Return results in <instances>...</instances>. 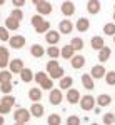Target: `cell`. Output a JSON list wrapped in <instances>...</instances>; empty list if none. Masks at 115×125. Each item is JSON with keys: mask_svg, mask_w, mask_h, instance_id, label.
<instances>
[{"mask_svg": "<svg viewBox=\"0 0 115 125\" xmlns=\"http://www.w3.org/2000/svg\"><path fill=\"white\" fill-rule=\"evenodd\" d=\"M65 98H67L68 104L75 105V104H80V98H82V95H80V92H78L77 88H70V90H67V95H65Z\"/></svg>", "mask_w": 115, "mask_h": 125, "instance_id": "9c48e42d", "label": "cell"}, {"mask_svg": "<svg viewBox=\"0 0 115 125\" xmlns=\"http://www.w3.org/2000/svg\"><path fill=\"white\" fill-rule=\"evenodd\" d=\"M10 110H12V107L9 105H3V104H0V115H7V114H10Z\"/></svg>", "mask_w": 115, "mask_h": 125, "instance_id": "ee69618b", "label": "cell"}, {"mask_svg": "<svg viewBox=\"0 0 115 125\" xmlns=\"http://www.w3.org/2000/svg\"><path fill=\"white\" fill-rule=\"evenodd\" d=\"M47 53V50L42 47V45H38V43H33L32 47H30V55L35 58H42L43 55Z\"/></svg>", "mask_w": 115, "mask_h": 125, "instance_id": "5bb4252c", "label": "cell"}, {"mask_svg": "<svg viewBox=\"0 0 115 125\" xmlns=\"http://www.w3.org/2000/svg\"><path fill=\"white\" fill-rule=\"evenodd\" d=\"M12 90H13V83H12V82L0 85V92H2L3 95H12Z\"/></svg>", "mask_w": 115, "mask_h": 125, "instance_id": "d6a6232c", "label": "cell"}, {"mask_svg": "<svg viewBox=\"0 0 115 125\" xmlns=\"http://www.w3.org/2000/svg\"><path fill=\"white\" fill-rule=\"evenodd\" d=\"M13 125H22V124H13Z\"/></svg>", "mask_w": 115, "mask_h": 125, "instance_id": "f5cc1de1", "label": "cell"}, {"mask_svg": "<svg viewBox=\"0 0 115 125\" xmlns=\"http://www.w3.org/2000/svg\"><path fill=\"white\" fill-rule=\"evenodd\" d=\"M12 3H13V7H15V9H20V7H23V5H25V0H13Z\"/></svg>", "mask_w": 115, "mask_h": 125, "instance_id": "7dc6e473", "label": "cell"}, {"mask_svg": "<svg viewBox=\"0 0 115 125\" xmlns=\"http://www.w3.org/2000/svg\"><path fill=\"white\" fill-rule=\"evenodd\" d=\"M20 80L23 82V83H29V82H32L33 80V72L30 70V68H23L22 72H20Z\"/></svg>", "mask_w": 115, "mask_h": 125, "instance_id": "603a6c76", "label": "cell"}, {"mask_svg": "<svg viewBox=\"0 0 115 125\" xmlns=\"http://www.w3.org/2000/svg\"><path fill=\"white\" fill-rule=\"evenodd\" d=\"M107 75V70L105 67L102 65V63H98V65H94L92 70H90V77L94 78V80H100V78H105Z\"/></svg>", "mask_w": 115, "mask_h": 125, "instance_id": "277c9868", "label": "cell"}, {"mask_svg": "<svg viewBox=\"0 0 115 125\" xmlns=\"http://www.w3.org/2000/svg\"><path fill=\"white\" fill-rule=\"evenodd\" d=\"M60 55H62V58H65V60H72V58L75 57V50L68 43V45H63V47L60 48Z\"/></svg>", "mask_w": 115, "mask_h": 125, "instance_id": "9a60e30c", "label": "cell"}, {"mask_svg": "<svg viewBox=\"0 0 115 125\" xmlns=\"http://www.w3.org/2000/svg\"><path fill=\"white\" fill-rule=\"evenodd\" d=\"M70 65L73 70H80V68L85 65V57L84 55H75V57L70 60Z\"/></svg>", "mask_w": 115, "mask_h": 125, "instance_id": "d6986e66", "label": "cell"}, {"mask_svg": "<svg viewBox=\"0 0 115 125\" xmlns=\"http://www.w3.org/2000/svg\"><path fill=\"white\" fill-rule=\"evenodd\" d=\"M3 3H5V2H3V0H0V5H3Z\"/></svg>", "mask_w": 115, "mask_h": 125, "instance_id": "681fc988", "label": "cell"}, {"mask_svg": "<svg viewBox=\"0 0 115 125\" xmlns=\"http://www.w3.org/2000/svg\"><path fill=\"white\" fill-rule=\"evenodd\" d=\"M5 29L9 30H12V32H13V30H19L20 29V22L19 20H15V19H12V17H7V19H5Z\"/></svg>", "mask_w": 115, "mask_h": 125, "instance_id": "7402d4cb", "label": "cell"}, {"mask_svg": "<svg viewBox=\"0 0 115 125\" xmlns=\"http://www.w3.org/2000/svg\"><path fill=\"white\" fill-rule=\"evenodd\" d=\"M45 78H48V73H47V72H37V73L33 75V80L37 82L38 85H40V83H42Z\"/></svg>", "mask_w": 115, "mask_h": 125, "instance_id": "74e56055", "label": "cell"}, {"mask_svg": "<svg viewBox=\"0 0 115 125\" xmlns=\"http://www.w3.org/2000/svg\"><path fill=\"white\" fill-rule=\"evenodd\" d=\"M102 124L104 125H114L115 124V114H112V112L105 114L104 118H102Z\"/></svg>", "mask_w": 115, "mask_h": 125, "instance_id": "836d02e7", "label": "cell"}, {"mask_svg": "<svg viewBox=\"0 0 115 125\" xmlns=\"http://www.w3.org/2000/svg\"><path fill=\"white\" fill-rule=\"evenodd\" d=\"M95 100H97V105L98 107H108L112 104V97L108 94H100L98 97H95Z\"/></svg>", "mask_w": 115, "mask_h": 125, "instance_id": "44dd1931", "label": "cell"}, {"mask_svg": "<svg viewBox=\"0 0 115 125\" xmlns=\"http://www.w3.org/2000/svg\"><path fill=\"white\" fill-rule=\"evenodd\" d=\"M47 125H62V117L58 114H50L47 118Z\"/></svg>", "mask_w": 115, "mask_h": 125, "instance_id": "83f0119b", "label": "cell"}, {"mask_svg": "<svg viewBox=\"0 0 115 125\" xmlns=\"http://www.w3.org/2000/svg\"><path fill=\"white\" fill-rule=\"evenodd\" d=\"M72 30H73V23H72L68 19H63L60 23H58V32H60L62 35H68V33H72Z\"/></svg>", "mask_w": 115, "mask_h": 125, "instance_id": "8fae6325", "label": "cell"}, {"mask_svg": "<svg viewBox=\"0 0 115 125\" xmlns=\"http://www.w3.org/2000/svg\"><path fill=\"white\" fill-rule=\"evenodd\" d=\"M80 108L84 110V112H90V110H95V105H97V100H95V97H92V95H84L82 98H80Z\"/></svg>", "mask_w": 115, "mask_h": 125, "instance_id": "7a4b0ae2", "label": "cell"}, {"mask_svg": "<svg viewBox=\"0 0 115 125\" xmlns=\"http://www.w3.org/2000/svg\"><path fill=\"white\" fill-rule=\"evenodd\" d=\"M45 50H47V55L52 58V60H57V58L60 57V48L58 47H48V48H45Z\"/></svg>", "mask_w": 115, "mask_h": 125, "instance_id": "f546056e", "label": "cell"}, {"mask_svg": "<svg viewBox=\"0 0 115 125\" xmlns=\"http://www.w3.org/2000/svg\"><path fill=\"white\" fill-rule=\"evenodd\" d=\"M90 45H92V48H94V50L100 52L102 48L105 47V40H104V37H102V35H95V37H92V40H90Z\"/></svg>", "mask_w": 115, "mask_h": 125, "instance_id": "4fadbf2b", "label": "cell"}, {"mask_svg": "<svg viewBox=\"0 0 115 125\" xmlns=\"http://www.w3.org/2000/svg\"><path fill=\"white\" fill-rule=\"evenodd\" d=\"M58 67H62L58 63V60H50V62H47V73L52 72V70H55V68H58Z\"/></svg>", "mask_w": 115, "mask_h": 125, "instance_id": "7bdbcfd3", "label": "cell"}, {"mask_svg": "<svg viewBox=\"0 0 115 125\" xmlns=\"http://www.w3.org/2000/svg\"><path fill=\"white\" fill-rule=\"evenodd\" d=\"M102 9V3L98 2V0H88L87 2V10H88V13H92V15H97L98 12Z\"/></svg>", "mask_w": 115, "mask_h": 125, "instance_id": "e0dca14e", "label": "cell"}, {"mask_svg": "<svg viewBox=\"0 0 115 125\" xmlns=\"http://www.w3.org/2000/svg\"><path fill=\"white\" fill-rule=\"evenodd\" d=\"M0 104L9 105V107H13V105H15V97H13V95H3V97H2V100H0Z\"/></svg>", "mask_w": 115, "mask_h": 125, "instance_id": "d590c367", "label": "cell"}, {"mask_svg": "<svg viewBox=\"0 0 115 125\" xmlns=\"http://www.w3.org/2000/svg\"><path fill=\"white\" fill-rule=\"evenodd\" d=\"M82 85H84V88H87V90H94V88H95V80L90 77V73H84V75H82Z\"/></svg>", "mask_w": 115, "mask_h": 125, "instance_id": "ffe728a7", "label": "cell"}, {"mask_svg": "<svg viewBox=\"0 0 115 125\" xmlns=\"http://www.w3.org/2000/svg\"><path fill=\"white\" fill-rule=\"evenodd\" d=\"M10 17L15 19V20H19V22H22V19H23V12H22V9H13L12 13H10Z\"/></svg>", "mask_w": 115, "mask_h": 125, "instance_id": "60d3db41", "label": "cell"}, {"mask_svg": "<svg viewBox=\"0 0 115 125\" xmlns=\"http://www.w3.org/2000/svg\"><path fill=\"white\" fill-rule=\"evenodd\" d=\"M12 75H13V73L10 72L9 68H7V70H0V85L12 82Z\"/></svg>", "mask_w": 115, "mask_h": 125, "instance_id": "4316f807", "label": "cell"}, {"mask_svg": "<svg viewBox=\"0 0 115 125\" xmlns=\"http://www.w3.org/2000/svg\"><path fill=\"white\" fill-rule=\"evenodd\" d=\"M29 98L30 102H33V104H40V100H42V88H30L29 90Z\"/></svg>", "mask_w": 115, "mask_h": 125, "instance_id": "ac0fdd59", "label": "cell"}, {"mask_svg": "<svg viewBox=\"0 0 115 125\" xmlns=\"http://www.w3.org/2000/svg\"><path fill=\"white\" fill-rule=\"evenodd\" d=\"M42 22H45V20H43V17H42V15H38V13H37V15H33V17L30 19V23L33 25V29H37Z\"/></svg>", "mask_w": 115, "mask_h": 125, "instance_id": "ab89813d", "label": "cell"}, {"mask_svg": "<svg viewBox=\"0 0 115 125\" xmlns=\"http://www.w3.org/2000/svg\"><path fill=\"white\" fill-rule=\"evenodd\" d=\"M35 32H37V33H47V32H50V22H47V20L42 22L37 29H35Z\"/></svg>", "mask_w": 115, "mask_h": 125, "instance_id": "e575fe53", "label": "cell"}, {"mask_svg": "<svg viewBox=\"0 0 115 125\" xmlns=\"http://www.w3.org/2000/svg\"><path fill=\"white\" fill-rule=\"evenodd\" d=\"M29 110H30V115L35 117V118H40V117L45 114V108H43L42 104H32V107H30Z\"/></svg>", "mask_w": 115, "mask_h": 125, "instance_id": "2e32d148", "label": "cell"}, {"mask_svg": "<svg viewBox=\"0 0 115 125\" xmlns=\"http://www.w3.org/2000/svg\"><path fill=\"white\" fill-rule=\"evenodd\" d=\"M73 78L72 77H68V75H65V77L60 80V88L62 90H70V88H73Z\"/></svg>", "mask_w": 115, "mask_h": 125, "instance_id": "484cf974", "label": "cell"}, {"mask_svg": "<svg viewBox=\"0 0 115 125\" xmlns=\"http://www.w3.org/2000/svg\"><path fill=\"white\" fill-rule=\"evenodd\" d=\"M3 124H5V118H3V117L0 115V125H3Z\"/></svg>", "mask_w": 115, "mask_h": 125, "instance_id": "c3c4849f", "label": "cell"}, {"mask_svg": "<svg viewBox=\"0 0 115 125\" xmlns=\"http://www.w3.org/2000/svg\"><path fill=\"white\" fill-rule=\"evenodd\" d=\"M40 88H42V90H48V92H52V90H53V80H52L50 77L45 78V80L40 83Z\"/></svg>", "mask_w": 115, "mask_h": 125, "instance_id": "1f68e13d", "label": "cell"}, {"mask_svg": "<svg viewBox=\"0 0 115 125\" xmlns=\"http://www.w3.org/2000/svg\"><path fill=\"white\" fill-rule=\"evenodd\" d=\"M114 23H115V10H114Z\"/></svg>", "mask_w": 115, "mask_h": 125, "instance_id": "f907efd6", "label": "cell"}, {"mask_svg": "<svg viewBox=\"0 0 115 125\" xmlns=\"http://www.w3.org/2000/svg\"><path fill=\"white\" fill-rule=\"evenodd\" d=\"M114 43H115V37H114Z\"/></svg>", "mask_w": 115, "mask_h": 125, "instance_id": "db71d44e", "label": "cell"}, {"mask_svg": "<svg viewBox=\"0 0 115 125\" xmlns=\"http://www.w3.org/2000/svg\"><path fill=\"white\" fill-rule=\"evenodd\" d=\"M75 29H77V32H80V33L87 32V30L90 29V20L85 19V17H80V19L75 22Z\"/></svg>", "mask_w": 115, "mask_h": 125, "instance_id": "7c38bea8", "label": "cell"}, {"mask_svg": "<svg viewBox=\"0 0 115 125\" xmlns=\"http://www.w3.org/2000/svg\"><path fill=\"white\" fill-rule=\"evenodd\" d=\"M10 63V58H0V70H7Z\"/></svg>", "mask_w": 115, "mask_h": 125, "instance_id": "bcb514c9", "label": "cell"}, {"mask_svg": "<svg viewBox=\"0 0 115 125\" xmlns=\"http://www.w3.org/2000/svg\"><path fill=\"white\" fill-rule=\"evenodd\" d=\"M80 117L78 115H68L67 117V120H65V124L67 125H80Z\"/></svg>", "mask_w": 115, "mask_h": 125, "instance_id": "8d00e7d4", "label": "cell"}, {"mask_svg": "<svg viewBox=\"0 0 115 125\" xmlns=\"http://www.w3.org/2000/svg\"><path fill=\"white\" fill-rule=\"evenodd\" d=\"M104 35H110L112 39L115 37V23L110 22V23H105L104 25Z\"/></svg>", "mask_w": 115, "mask_h": 125, "instance_id": "4dcf8cb0", "label": "cell"}, {"mask_svg": "<svg viewBox=\"0 0 115 125\" xmlns=\"http://www.w3.org/2000/svg\"><path fill=\"white\" fill-rule=\"evenodd\" d=\"M110 55H112V48H108L105 45V47L98 52V62H102V63H104V62H107V60L110 58Z\"/></svg>", "mask_w": 115, "mask_h": 125, "instance_id": "d4e9b609", "label": "cell"}, {"mask_svg": "<svg viewBox=\"0 0 115 125\" xmlns=\"http://www.w3.org/2000/svg\"><path fill=\"white\" fill-rule=\"evenodd\" d=\"M25 37L23 35H12L9 40V45L10 48H15V50H20V48H23V45H25Z\"/></svg>", "mask_w": 115, "mask_h": 125, "instance_id": "5b68a950", "label": "cell"}, {"mask_svg": "<svg viewBox=\"0 0 115 125\" xmlns=\"http://www.w3.org/2000/svg\"><path fill=\"white\" fill-rule=\"evenodd\" d=\"M60 10H62V13L65 15V17H72L73 13H75V3L73 2H62V5H60Z\"/></svg>", "mask_w": 115, "mask_h": 125, "instance_id": "30bf717a", "label": "cell"}, {"mask_svg": "<svg viewBox=\"0 0 115 125\" xmlns=\"http://www.w3.org/2000/svg\"><path fill=\"white\" fill-rule=\"evenodd\" d=\"M48 77L52 78V80H62V78L65 77V70H63V67H58L55 68V70H52V72H48Z\"/></svg>", "mask_w": 115, "mask_h": 125, "instance_id": "cb8c5ba5", "label": "cell"}, {"mask_svg": "<svg viewBox=\"0 0 115 125\" xmlns=\"http://www.w3.org/2000/svg\"><path fill=\"white\" fill-rule=\"evenodd\" d=\"M0 58H10V52H9V48L0 47Z\"/></svg>", "mask_w": 115, "mask_h": 125, "instance_id": "f6af8a7d", "label": "cell"}, {"mask_svg": "<svg viewBox=\"0 0 115 125\" xmlns=\"http://www.w3.org/2000/svg\"><path fill=\"white\" fill-rule=\"evenodd\" d=\"M70 45H72V48L73 50H84V40L80 39V37H73V39L70 40Z\"/></svg>", "mask_w": 115, "mask_h": 125, "instance_id": "f1b7e54d", "label": "cell"}, {"mask_svg": "<svg viewBox=\"0 0 115 125\" xmlns=\"http://www.w3.org/2000/svg\"><path fill=\"white\" fill-rule=\"evenodd\" d=\"M114 9H115V5H114Z\"/></svg>", "mask_w": 115, "mask_h": 125, "instance_id": "11a10c76", "label": "cell"}, {"mask_svg": "<svg viewBox=\"0 0 115 125\" xmlns=\"http://www.w3.org/2000/svg\"><path fill=\"white\" fill-rule=\"evenodd\" d=\"M32 118L29 108H23V107H19L15 112H13V120L15 124H22V125H29V120Z\"/></svg>", "mask_w": 115, "mask_h": 125, "instance_id": "6da1fadb", "label": "cell"}, {"mask_svg": "<svg viewBox=\"0 0 115 125\" xmlns=\"http://www.w3.org/2000/svg\"><path fill=\"white\" fill-rule=\"evenodd\" d=\"M90 125H100V124H90Z\"/></svg>", "mask_w": 115, "mask_h": 125, "instance_id": "816d5d0a", "label": "cell"}, {"mask_svg": "<svg viewBox=\"0 0 115 125\" xmlns=\"http://www.w3.org/2000/svg\"><path fill=\"white\" fill-rule=\"evenodd\" d=\"M33 5H35V9H37L38 15H48V13H52V3L50 2H43V0H33Z\"/></svg>", "mask_w": 115, "mask_h": 125, "instance_id": "3957f363", "label": "cell"}, {"mask_svg": "<svg viewBox=\"0 0 115 125\" xmlns=\"http://www.w3.org/2000/svg\"><path fill=\"white\" fill-rule=\"evenodd\" d=\"M10 37L12 35L9 33V30L5 29V27H0V42H9Z\"/></svg>", "mask_w": 115, "mask_h": 125, "instance_id": "f35d334b", "label": "cell"}, {"mask_svg": "<svg viewBox=\"0 0 115 125\" xmlns=\"http://www.w3.org/2000/svg\"><path fill=\"white\" fill-rule=\"evenodd\" d=\"M62 100H63V94H62L60 88H53V90L48 94V102H50L52 105H60Z\"/></svg>", "mask_w": 115, "mask_h": 125, "instance_id": "8992f818", "label": "cell"}, {"mask_svg": "<svg viewBox=\"0 0 115 125\" xmlns=\"http://www.w3.org/2000/svg\"><path fill=\"white\" fill-rule=\"evenodd\" d=\"M23 68H25V65H23V60H22V58H13V60H10L9 70L12 73H19L20 75V72H22Z\"/></svg>", "mask_w": 115, "mask_h": 125, "instance_id": "ba28073f", "label": "cell"}, {"mask_svg": "<svg viewBox=\"0 0 115 125\" xmlns=\"http://www.w3.org/2000/svg\"><path fill=\"white\" fill-rule=\"evenodd\" d=\"M45 40L50 47H57V43L60 42V32L58 30H50L45 33Z\"/></svg>", "mask_w": 115, "mask_h": 125, "instance_id": "52a82bcc", "label": "cell"}, {"mask_svg": "<svg viewBox=\"0 0 115 125\" xmlns=\"http://www.w3.org/2000/svg\"><path fill=\"white\" fill-rule=\"evenodd\" d=\"M105 82H107V85H115V70H110V72H107Z\"/></svg>", "mask_w": 115, "mask_h": 125, "instance_id": "b9f144b4", "label": "cell"}]
</instances>
